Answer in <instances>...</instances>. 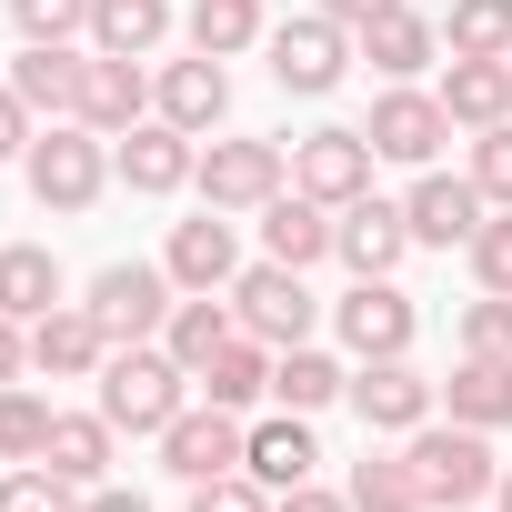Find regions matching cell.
<instances>
[{
	"label": "cell",
	"mask_w": 512,
	"mask_h": 512,
	"mask_svg": "<svg viewBox=\"0 0 512 512\" xmlns=\"http://www.w3.org/2000/svg\"><path fill=\"white\" fill-rule=\"evenodd\" d=\"M402 462H412V482H422V512H472V502L502 482L492 432H472V422H422V432H402Z\"/></svg>",
	"instance_id": "6da1fadb"
},
{
	"label": "cell",
	"mask_w": 512,
	"mask_h": 512,
	"mask_svg": "<svg viewBox=\"0 0 512 512\" xmlns=\"http://www.w3.org/2000/svg\"><path fill=\"white\" fill-rule=\"evenodd\" d=\"M191 402V372L161 352V342H121L111 362H101V422L111 432H171V412Z\"/></svg>",
	"instance_id": "7a4b0ae2"
},
{
	"label": "cell",
	"mask_w": 512,
	"mask_h": 512,
	"mask_svg": "<svg viewBox=\"0 0 512 512\" xmlns=\"http://www.w3.org/2000/svg\"><path fill=\"white\" fill-rule=\"evenodd\" d=\"M21 171H31V201H41V211H91V201L111 191V151H101L91 121H51V131H31Z\"/></svg>",
	"instance_id": "3957f363"
},
{
	"label": "cell",
	"mask_w": 512,
	"mask_h": 512,
	"mask_svg": "<svg viewBox=\"0 0 512 512\" xmlns=\"http://www.w3.org/2000/svg\"><path fill=\"white\" fill-rule=\"evenodd\" d=\"M171 302H181V282H171L161 262H111V272H91V302H81V312H91V322L111 332V352H121V342H151V332L171 322Z\"/></svg>",
	"instance_id": "277c9868"
},
{
	"label": "cell",
	"mask_w": 512,
	"mask_h": 512,
	"mask_svg": "<svg viewBox=\"0 0 512 512\" xmlns=\"http://www.w3.org/2000/svg\"><path fill=\"white\" fill-rule=\"evenodd\" d=\"M231 322H241L251 342H272V352H292V342H312L322 302L302 292V272H292V262H262V272H241V282H231Z\"/></svg>",
	"instance_id": "5b68a950"
},
{
	"label": "cell",
	"mask_w": 512,
	"mask_h": 512,
	"mask_svg": "<svg viewBox=\"0 0 512 512\" xmlns=\"http://www.w3.org/2000/svg\"><path fill=\"white\" fill-rule=\"evenodd\" d=\"M241 452H251V432L221 402H181L171 432H161V472L171 482H221V472H241Z\"/></svg>",
	"instance_id": "8992f818"
},
{
	"label": "cell",
	"mask_w": 512,
	"mask_h": 512,
	"mask_svg": "<svg viewBox=\"0 0 512 512\" xmlns=\"http://www.w3.org/2000/svg\"><path fill=\"white\" fill-rule=\"evenodd\" d=\"M262 51H272V81H282V91H302V101H322V91L352 71V31H342V21H322V11H302V21L262 31Z\"/></svg>",
	"instance_id": "52a82bcc"
},
{
	"label": "cell",
	"mask_w": 512,
	"mask_h": 512,
	"mask_svg": "<svg viewBox=\"0 0 512 512\" xmlns=\"http://www.w3.org/2000/svg\"><path fill=\"white\" fill-rule=\"evenodd\" d=\"M191 181H201L211 211H262V201L292 181V151H282V141H211Z\"/></svg>",
	"instance_id": "ba28073f"
},
{
	"label": "cell",
	"mask_w": 512,
	"mask_h": 512,
	"mask_svg": "<svg viewBox=\"0 0 512 512\" xmlns=\"http://www.w3.org/2000/svg\"><path fill=\"white\" fill-rule=\"evenodd\" d=\"M372 151L382 161H402V171H432V151L452 141V111H442V91H412V81H392L382 101H372Z\"/></svg>",
	"instance_id": "9c48e42d"
},
{
	"label": "cell",
	"mask_w": 512,
	"mask_h": 512,
	"mask_svg": "<svg viewBox=\"0 0 512 512\" xmlns=\"http://www.w3.org/2000/svg\"><path fill=\"white\" fill-rule=\"evenodd\" d=\"M332 251L352 262V282H392V272H402V251H412V211L382 201V191H362V201H342Z\"/></svg>",
	"instance_id": "30bf717a"
},
{
	"label": "cell",
	"mask_w": 512,
	"mask_h": 512,
	"mask_svg": "<svg viewBox=\"0 0 512 512\" xmlns=\"http://www.w3.org/2000/svg\"><path fill=\"white\" fill-rule=\"evenodd\" d=\"M402 211H412V241H422V251H472V231L492 221V201H482L472 171H422Z\"/></svg>",
	"instance_id": "8fae6325"
},
{
	"label": "cell",
	"mask_w": 512,
	"mask_h": 512,
	"mask_svg": "<svg viewBox=\"0 0 512 512\" xmlns=\"http://www.w3.org/2000/svg\"><path fill=\"white\" fill-rule=\"evenodd\" d=\"M372 131H312V141H292V191H312V201H362L372 191Z\"/></svg>",
	"instance_id": "7c38bea8"
},
{
	"label": "cell",
	"mask_w": 512,
	"mask_h": 512,
	"mask_svg": "<svg viewBox=\"0 0 512 512\" xmlns=\"http://www.w3.org/2000/svg\"><path fill=\"white\" fill-rule=\"evenodd\" d=\"M332 322H342V352H352V362L412 352V292H402V282H352V292L332 302Z\"/></svg>",
	"instance_id": "4fadbf2b"
},
{
	"label": "cell",
	"mask_w": 512,
	"mask_h": 512,
	"mask_svg": "<svg viewBox=\"0 0 512 512\" xmlns=\"http://www.w3.org/2000/svg\"><path fill=\"white\" fill-rule=\"evenodd\" d=\"M432 392H442V382H422L412 352L352 372V412H362V432H422V422H432Z\"/></svg>",
	"instance_id": "5bb4252c"
},
{
	"label": "cell",
	"mask_w": 512,
	"mask_h": 512,
	"mask_svg": "<svg viewBox=\"0 0 512 512\" xmlns=\"http://www.w3.org/2000/svg\"><path fill=\"white\" fill-rule=\"evenodd\" d=\"M161 272L181 292H231L241 282V241H231V211L201 201V221H171V251H161Z\"/></svg>",
	"instance_id": "9a60e30c"
},
{
	"label": "cell",
	"mask_w": 512,
	"mask_h": 512,
	"mask_svg": "<svg viewBox=\"0 0 512 512\" xmlns=\"http://www.w3.org/2000/svg\"><path fill=\"white\" fill-rule=\"evenodd\" d=\"M111 171H121L131 191H151V201H161V191H181V181L201 171V151H191V131H181V121H161V111H151V121H131V131H121Z\"/></svg>",
	"instance_id": "2e32d148"
},
{
	"label": "cell",
	"mask_w": 512,
	"mask_h": 512,
	"mask_svg": "<svg viewBox=\"0 0 512 512\" xmlns=\"http://www.w3.org/2000/svg\"><path fill=\"white\" fill-rule=\"evenodd\" d=\"M101 362H111V332H101L81 302H61V312L31 322V372H41V382H101Z\"/></svg>",
	"instance_id": "e0dca14e"
},
{
	"label": "cell",
	"mask_w": 512,
	"mask_h": 512,
	"mask_svg": "<svg viewBox=\"0 0 512 512\" xmlns=\"http://www.w3.org/2000/svg\"><path fill=\"white\" fill-rule=\"evenodd\" d=\"M81 81H91V61L71 41H21V61H11V91L41 121H81Z\"/></svg>",
	"instance_id": "ac0fdd59"
},
{
	"label": "cell",
	"mask_w": 512,
	"mask_h": 512,
	"mask_svg": "<svg viewBox=\"0 0 512 512\" xmlns=\"http://www.w3.org/2000/svg\"><path fill=\"white\" fill-rule=\"evenodd\" d=\"M151 111L201 141V131H221V111H231V71H221L211 51H191V61H171V71L151 81Z\"/></svg>",
	"instance_id": "d6986e66"
},
{
	"label": "cell",
	"mask_w": 512,
	"mask_h": 512,
	"mask_svg": "<svg viewBox=\"0 0 512 512\" xmlns=\"http://www.w3.org/2000/svg\"><path fill=\"white\" fill-rule=\"evenodd\" d=\"M332 201H312V191H272L262 201V251L272 262H292V272H312V262H332Z\"/></svg>",
	"instance_id": "ffe728a7"
},
{
	"label": "cell",
	"mask_w": 512,
	"mask_h": 512,
	"mask_svg": "<svg viewBox=\"0 0 512 512\" xmlns=\"http://www.w3.org/2000/svg\"><path fill=\"white\" fill-rule=\"evenodd\" d=\"M442 402L472 432H512V352H462L452 382H442Z\"/></svg>",
	"instance_id": "44dd1931"
},
{
	"label": "cell",
	"mask_w": 512,
	"mask_h": 512,
	"mask_svg": "<svg viewBox=\"0 0 512 512\" xmlns=\"http://www.w3.org/2000/svg\"><path fill=\"white\" fill-rule=\"evenodd\" d=\"M352 51H362L382 81H412V71H432V51H442V21H422V11H402V0H392V11H382L372 31H352Z\"/></svg>",
	"instance_id": "7402d4cb"
},
{
	"label": "cell",
	"mask_w": 512,
	"mask_h": 512,
	"mask_svg": "<svg viewBox=\"0 0 512 512\" xmlns=\"http://www.w3.org/2000/svg\"><path fill=\"white\" fill-rule=\"evenodd\" d=\"M81 121H91L101 141H121L131 121H151V81H141V61H111V51H91V81H81Z\"/></svg>",
	"instance_id": "603a6c76"
},
{
	"label": "cell",
	"mask_w": 512,
	"mask_h": 512,
	"mask_svg": "<svg viewBox=\"0 0 512 512\" xmlns=\"http://www.w3.org/2000/svg\"><path fill=\"white\" fill-rule=\"evenodd\" d=\"M312 462H322V442H312V412H282V422H262V432H251V452H241V472L262 482V492H292V482H312Z\"/></svg>",
	"instance_id": "cb8c5ba5"
},
{
	"label": "cell",
	"mask_w": 512,
	"mask_h": 512,
	"mask_svg": "<svg viewBox=\"0 0 512 512\" xmlns=\"http://www.w3.org/2000/svg\"><path fill=\"white\" fill-rule=\"evenodd\" d=\"M191 382H201V402H221V412H251V402L272 392V342L231 332V342H221V352H211V362H201Z\"/></svg>",
	"instance_id": "d4e9b609"
},
{
	"label": "cell",
	"mask_w": 512,
	"mask_h": 512,
	"mask_svg": "<svg viewBox=\"0 0 512 512\" xmlns=\"http://www.w3.org/2000/svg\"><path fill=\"white\" fill-rule=\"evenodd\" d=\"M231 332H241V322H231V292H181V302H171V322H161V352H171L181 372H201Z\"/></svg>",
	"instance_id": "484cf974"
},
{
	"label": "cell",
	"mask_w": 512,
	"mask_h": 512,
	"mask_svg": "<svg viewBox=\"0 0 512 512\" xmlns=\"http://www.w3.org/2000/svg\"><path fill=\"white\" fill-rule=\"evenodd\" d=\"M111 442H121V432H111L101 412H51V442H41V462H51L61 482H81V492H91V482H111Z\"/></svg>",
	"instance_id": "4316f807"
},
{
	"label": "cell",
	"mask_w": 512,
	"mask_h": 512,
	"mask_svg": "<svg viewBox=\"0 0 512 512\" xmlns=\"http://www.w3.org/2000/svg\"><path fill=\"white\" fill-rule=\"evenodd\" d=\"M442 111H452V131L512 121V61H452L442 71Z\"/></svg>",
	"instance_id": "83f0119b"
},
{
	"label": "cell",
	"mask_w": 512,
	"mask_h": 512,
	"mask_svg": "<svg viewBox=\"0 0 512 512\" xmlns=\"http://www.w3.org/2000/svg\"><path fill=\"white\" fill-rule=\"evenodd\" d=\"M0 312H11V322L61 312V262H51V241H11V251H0Z\"/></svg>",
	"instance_id": "f1b7e54d"
},
{
	"label": "cell",
	"mask_w": 512,
	"mask_h": 512,
	"mask_svg": "<svg viewBox=\"0 0 512 512\" xmlns=\"http://www.w3.org/2000/svg\"><path fill=\"white\" fill-rule=\"evenodd\" d=\"M161 31H171V0H91V51H111V61L161 51Z\"/></svg>",
	"instance_id": "f546056e"
},
{
	"label": "cell",
	"mask_w": 512,
	"mask_h": 512,
	"mask_svg": "<svg viewBox=\"0 0 512 512\" xmlns=\"http://www.w3.org/2000/svg\"><path fill=\"white\" fill-rule=\"evenodd\" d=\"M272 392H282V412H322V402H342V392H352V372H342L332 352L292 342V352H272Z\"/></svg>",
	"instance_id": "4dcf8cb0"
},
{
	"label": "cell",
	"mask_w": 512,
	"mask_h": 512,
	"mask_svg": "<svg viewBox=\"0 0 512 512\" xmlns=\"http://www.w3.org/2000/svg\"><path fill=\"white\" fill-rule=\"evenodd\" d=\"M442 41H452V61H512V0H452Z\"/></svg>",
	"instance_id": "1f68e13d"
},
{
	"label": "cell",
	"mask_w": 512,
	"mask_h": 512,
	"mask_svg": "<svg viewBox=\"0 0 512 512\" xmlns=\"http://www.w3.org/2000/svg\"><path fill=\"white\" fill-rule=\"evenodd\" d=\"M191 51H211V61H231V51H251L262 41V0H191Z\"/></svg>",
	"instance_id": "d6a6232c"
},
{
	"label": "cell",
	"mask_w": 512,
	"mask_h": 512,
	"mask_svg": "<svg viewBox=\"0 0 512 512\" xmlns=\"http://www.w3.org/2000/svg\"><path fill=\"white\" fill-rule=\"evenodd\" d=\"M342 492H352V512H422V482H412L402 452H362Z\"/></svg>",
	"instance_id": "836d02e7"
},
{
	"label": "cell",
	"mask_w": 512,
	"mask_h": 512,
	"mask_svg": "<svg viewBox=\"0 0 512 512\" xmlns=\"http://www.w3.org/2000/svg\"><path fill=\"white\" fill-rule=\"evenodd\" d=\"M41 442H51V402L31 382H0V462H41Z\"/></svg>",
	"instance_id": "e575fe53"
},
{
	"label": "cell",
	"mask_w": 512,
	"mask_h": 512,
	"mask_svg": "<svg viewBox=\"0 0 512 512\" xmlns=\"http://www.w3.org/2000/svg\"><path fill=\"white\" fill-rule=\"evenodd\" d=\"M0 512H81V482H61L51 462H21L0 472Z\"/></svg>",
	"instance_id": "d590c367"
},
{
	"label": "cell",
	"mask_w": 512,
	"mask_h": 512,
	"mask_svg": "<svg viewBox=\"0 0 512 512\" xmlns=\"http://www.w3.org/2000/svg\"><path fill=\"white\" fill-rule=\"evenodd\" d=\"M21 41H81L91 31V0H11Z\"/></svg>",
	"instance_id": "8d00e7d4"
},
{
	"label": "cell",
	"mask_w": 512,
	"mask_h": 512,
	"mask_svg": "<svg viewBox=\"0 0 512 512\" xmlns=\"http://www.w3.org/2000/svg\"><path fill=\"white\" fill-rule=\"evenodd\" d=\"M472 181H482L492 211H512V121H492V131L472 141Z\"/></svg>",
	"instance_id": "74e56055"
},
{
	"label": "cell",
	"mask_w": 512,
	"mask_h": 512,
	"mask_svg": "<svg viewBox=\"0 0 512 512\" xmlns=\"http://www.w3.org/2000/svg\"><path fill=\"white\" fill-rule=\"evenodd\" d=\"M472 282H482V292H512V211H492V221L472 231Z\"/></svg>",
	"instance_id": "f35d334b"
},
{
	"label": "cell",
	"mask_w": 512,
	"mask_h": 512,
	"mask_svg": "<svg viewBox=\"0 0 512 512\" xmlns=\"http://www.w3.org/2000/svg\"><path fill=\"white\" fill-rule=\"evenodd\" d=\"M462 352H512V292L462 302Z\"/></svg>",
	"instance_id": "ab89813d"
},
{
	"label": "cell",
	"mask_w": 512,
	"mask_h": 512,
	"mask_svg": "<svg viewBox=\"0 0 512 512\" xmlns=\"http://www.w3.org/2000/svg\"><path fill=\"white\" fill-rule=\"evenodd\" d=\"M191 512H272V492L251 472H221V482H191Z\"/></svg>",
	"instance_id": "60d3db41"
},
{
	"label": "cell",
	"mask_w": 512,
	"mask_h": 512,
	"mask_svg": "<svg viewBox=\"0 0 512 512\" xmlns=\"http://www.w3.org/2000/svg\"><path fill=\"white\" fill-rule=\"evenodd\" d=\"M11 151H31V101L0 81V161H11Z\"/></svg>",
	"instance_id": "b9f144b4"
},
{
	"label": "cell",
	"mask_w": 512,
	"mask_h": 512,
	"mask_svg": "<svg viewBox=\"0 0 512 512\" xmlns=\"http://www.w3.org/2000/svg\"><path fill=\"white\" fill-rule=\"evenodd\" d=\"M272 512H352V492H322V482H292V492H272Z\"/></svg>",
	"instance_id": "7bdbcfd3"
},
{
	"label": "cell",
	"mask_w": 512,
	"mask_h": 512,
	"mask_svg": "<svg viewBox=\"0 0 512 512\" xmlns=\"http://www.w3.org/2000/svg\"><path fill=\"white\" fill-rule=\"evenodd\" d=\"M21 372H31V322L0 312V382H21Z\"/></svg>",
	"instance_id": "ee69618b"
},
{
	"label": "cell",
	"mask_w": 512,
	"mask_h": 512,
	"mask_svg": "<svg viewBox=\"0 0 512 512\" xmlns=\"http://www.w3.org/2000/svg\"><path fill=\"white\" fill-rule=\"evenodd\" d=\"M312 11H322V21H342V31H372L392 0H312Z\"/></svg>",
	"instance_id": "f6af8a7d"
},
{
	"label": "cell",
	"mask_w": 512,
	"mask_h": 512,
	"mask_svg": "<svg viewBox=\"0 0 512 512\" xmlns=\"http://www.w3.org/2000/svg\"><path fill=\"white\" fill-rule=\"evenodd\" d=\"M81 512H151V502H141V492H121V482H91V492H81Z\"/></svg>",
	"instance_id": "bcb514c9"
},
{
	"label": "cell",
	"mask_w": 512,
	"mask_h": 512,
	"mask_svg": "<svg viewBox=\"0 0 512 512\" xmlns=\"http://www.w3.org/2000/svg\"><path fill=\"white\" fill-rule=\"evenodd\" d=\"M492 502H502V512H512V462H502V482H492Z\"/></svg>",
	"instance_id": "7dc6e473"
}]
</instances>
